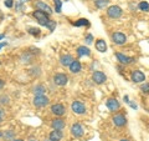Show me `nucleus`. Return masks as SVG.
Returning <instances> with one entry per match:
<instances>
[{
    "label": "nucleus",
    "instance_id": "obj_1",
    "mask_svg": "<svg viewBox=\"0 0 149 141\" xmlns=\"http://www.w3.org/2000/svg\"><path fill=\"white\" fill-rule=\"evenodd\" d=\"M123 14V10L122 8L118 6V5H112L107 9V16L111 18V19H118L122 16Z\"/></svg>",
    "mask_w": 149,
    "mask_h": 141
},
{
    "label": "nucleus",
    "instance_id": "obj_2",
    "mask_svg": "<svg viewBox=\"0 0 149 141\" xmlns=\"http://www.w3.org/2000/svg\"><path fill=\"white\" fill-rule=\"evenodd\" d=\"M32 16H34V18L36 19L37 23H39L40 25H44V26H45L46 23H47V21L50 20L49 14H46V13L41 11V10H35L34 13H32Z\"/></svg>",
    "mask_w": 149,
    "mask_h": 141
},
{
    "label": "nucleus",
    "instance_id": "obj_3",
    "mask_svg": "<svg viewBox=\"0 0 149 141\" xmlns=\"http://www.w3.org/2000/svg\"><path fill=\"white\" fill-rule=\"evenodd\" d=\"M71 110L73 114H76V115H83V114H86V106L83 102L81 101H73L72 104H71Z\"/></svg>",
    "mask_w": 149,
    "mask_h": 141
},
{
    "label": "nucleus",
    "instance_id": "obj_4",
    "mask_svg": "<svg viewBox=\"0 0 149 141\" xmlns=\"http://www.w3.org/2000/svg\"><path fill=\"white\" fill-rule=\"evenodd\" d=\"M32 102H34V105L36 107H45L50 104V99L46 95H35Z\"/></svg>",
    "mask_w": 149,
    "mask_h": 141
},
{
    "label": "nucleus",
    "instance_id": "obj_5",
    "mask_svg": "<svg viewBox=\"0 0 149 141\" xmlns=\"http://www.w3.org/2000/svg\"><path fill=\"white\" fill-rule=\"evenodd\" d=\"M106 80H107V75L103 71L96 70V71L92 73V81L97 84V85H102L103 82H106Z\"/></svg>",
    "mask_w": 149,
    "mask_h": 141
},
{
    "label": "nucleus",
    "instance_id": "obj_6",
    "mask_svg": "<svg viewBox=\"0 0 149 141\" xmlns=\"http://www.w3.org/2000/svg\"><path fill=\"white\" fill-rule=\"evenodd\" d=\"M112 41L116 45H124L127 43V36L122 31H116L112 34Z\"/></svg>",
    "mask_w": 149,
    "mask_h": 141
},
{
    "label": "nucleus",
    "instance_id": "obj_7",
    "mask_svg": "<svg viewBox=\"0 0 149 141\" xmlns=\"http://www.w3.org/2000/svg\"><path fill=\"white\" fill-rule=\"evenodd\" d=\"M116 58H117V61L122 65H129L132 63H136V59L134 58H130V56L124 55L123 53H116Z\"/></svg>",
    "mask_w": 149,
    "mask_h": 141
},
{
    "label": "nucleus",
    "instance_id": "obj_8",
    "mask_svg": "<svg viewBox=\"0 0 149 141\" xmlns=\"http://www.w3.org/2000/svg\"><path fill=\"white\" fill-rule=\"evenodd\" d=\"M130 80L136 84H141V82H144L146 75H144V73L141 71V70H133V71L130 73Z\"/></svg>",
    "mask_w": 149,
    "mask_h": 141
},
{
    "label": "nucleus",
    "instance_id": "obj_9",
    "mask_svg": "<svg viewBox=\"0 0 149 141\" xmlns=\"http://www.w3.org/2000/svg\"><path fill=\"white\" fill-rule=\"evenodd\" d=\"M83 134H85V129H83V126L81 124H73L71 126V135L73 136V137H76V139H80L83 136Z\"/></svg>",
    "mask_w": 149,
    "mask_h": 141
},
{
    "label": "nucleus",
    "instance_id": "obj_10",
    "mask_svg": "<svg viewBox=\"0 0 149 141\" xmlns=\"http://www.w3.org/2000/svg\"><path fill=\"white\" fill-rule=\"evenodd\" d=\"M68 81V78L66 74L63 73H57L54 75V82L56 84L57 86H65Z\"/></svg>",
    "mask_w": 149,
    "mask_h": 141
},
{
    "label": "nucleus",
    "instance_id": "obj_11",
    "mask_svg": "<svg viewBox=\"0 0 149 141\" xmlns=\"http://www.w3.org/2000/svg\"><path fill=\"white\" fill-rule=\"evenodd\" d=\"M112 121H113L114 126H117V128H123V126L127 125V117L123 114H116L113 116V119H112Z\"/></svg>",
    "mask_w": 149,
    "mask_h": 141
},
{
    "label": "nucleus",
    "instance_id": "obj_12",
    "mask_svg": "<svg viewBox=\"0 0 149 141\" xmlns=\"http://www.w3.org/2000/svg\"><path fill=\"white\" fill-rule=\"evenodd\" d=\"M106 106L108 107L109 111H113V112L118 111L120 109V104H119V101L116 97H109L108 100L106 101Z\"/></svg>",
    "mask_w": 149,
    "mask_h": 141
},
{
    "label": "nucleus",
    "instance_id": "obj_13",
    "mask_svg": "<svg viewBox=\"0 0 149 141\" xmlns=\"http://www.w3.org/2000/svg\"><path fill=\"white\" fill-rule=\"evenodd\" d=\"M35 6H36V10H41V11H44L46 14H49V15H51L54 11H52V9H51L50 5H47L45 1H41V0H36L35 1Z\"/></svg>",
    "mask_w": 149,
    "mask_h": 141
},
{
    "label": "nucleus",
    "instance_id": "obj_14",
    "mask_svg": "<svg viewBox=\"0 0 149 141\" xmlns=\"http://www.w3.org/2000/svg\"><path fill=\"white\" fill-rule=\"evenodd\" d=\"M51 112L56 116L61 117L62 115L66 114V107H65L62 104H54L52 106H51Z\"/></svg>",
    "mask_w": 149,
    "mask_h": 141
},
{
    "label": "nucleus",
    "instance_id": "obj_15",
    "mask_svg": "<svg viewBox=\"0 0 149 141\" xmlns=\"http://www.w3.org/2000/svg\"><path fill=\"white\" fill-rule=\"evenodd\" d=\"M65 126H66V123H65V120H62L61 117H57V119H54L51 121V128L54 130H63Z\"/></svg>",
    "mask_w": 149,
    "mask_h": 141
},
{
    "label": "nucleus",
    "instance_id": "obj_16",
    "mask_svg": "<svg viewBox=\"0 0 149 141\" xmlns=\"http://www.w3.org/2000/svg\"><path fill=\"white\" fill-rule=\"evenodd\" d=\"M73 56L72 55H70V54H65L62 55L61 58H60V64L62 65V66H70V65L72 64L73 61Z\"/></svg>",
    "mask_w": 149,
    "mask_h": 141
},
{
    "label": "nucleus",
    "instance_id": "obj_17",
    "mask_svg": "<svg viewBox=\"0 0 149 141\" xmlns=\"http://www.w3.org/2000/svg\"><path fill=\"white\" fill-rule=\"evenodd\" d=\"M63 137V134L61 130H52L49 134V140L50 141H60Z\"/></svg>",
    "mask_w": 149,
    "mask_h": 141
},
{
    "label": "nucleus",
    "instance_id": "obj_18",
    "mask_svg": "<svg viewBox=\"0 0 149 141\" xmlns=\"http://www.w3.org/2000/svg\"><path fill=\"white\" fill-rule=\"evenodd\" d=\"M70 69V71H71L72 74H78L82 70V65L80 63V60H73L72 64L68 66Z\"/></svg>",
    "mask_w": 149,
    "mask_h": 141
},
{
    "label": "nucleus",
    "instance_id": "obj_19",
    "mask_svg": "<svg viewBox=\"0 0 149 141\" xmlns=\"http://www.w3.org/2000/svg\"><path fill=\"white\" fill-rule=\"evenodd\" d=\"M77 55L80 56V58H82V56H90L91 55V50L87 48V46L82 45V46H78L77 50H76Z\"/></svg>",
    "mask_w": 149,
    "mask_h": 141
},
{
    "label": "nucleus",
    "instance_id": "obj_20",
    "mask_svg": "<svg viewBox=\"0 0 149 141\" xmlns=\"http://www.w3.org/2000/svg\"><path fill=\"white\" fill-rule=\"evenodd\" d=\"M95 46H96L97 51H100V53H106V50H107V44H106V41L103 39L96 40Z\"/></svg>",
    "mask_w": 149,
    "mask_h": 141
},
{
    "label": "nucleus",
    "instance_id": "obj_21",
    "mask_svg": "<svg viewBox=\"0 0 149 141\" xmlns=\"http://www.w3.org/2000/svg\"><path fill=\"white\" fill-rule=\"evenodd\" d=\"M32 91H34L35 95H45L46 92V87L44 85H41V84H37V85L34 86V89H32Z\"/></svg>",
    "mask_w": 149,
    "mask_h": 141
},
{
    "label": "nucleus",
    "instance_id": "obj_22",
    "mask_svg": "<svg viewBox=\"0 0 149 141\" xmlns=\"http://www.w3.org/2000/svg\"><path fill=\"white\" fill-rule=\"evenodd\" d=\"M20 59H21L22 63H26V64L27 63H31L32 61V54L31 53H27V51H26V53H24V54L21 55Z\"/></svg>",
    "mask_w": 149,
    "mask_h": 141
},
{
    "label": "nucleus",
    "instance_id": "obj_23",
    "mask_svg": "<svg viewBox=\"0 0 149 141\" xmlns=\"http://www.w3.org/2000/svg\"><path fill=\"white\" fill-rule=\"evenodd\" d=\"M73 25L74 26H90V21L87 20V19H85V18H82V19H78L77 21H74L73 23Z\"/></svg>",
    "mask_w": 149,
    "mask_h": 141
},
{
    "label": "nucleus",
    "instance_id": "obj_24",
    "mask_svg": "<svg viewBox=\"0 0 149 141\" xmlns=\"http://www.w3.org/2000/svg\"><path fill=\"white\" fill-rule=\"evenodd\" d=\"M109 4L108 0H95V5L98 9H104Z\"/></svg>",
    "mask_w": 149,
    "mask_h": 141
},
{
    "label": "nucleus",
    "instance_id": "obj_25",
    "mask_svg": "<svg viewBox=\"0 0 149 141\" xmlns=\"http://www.w3.org/2000/svg\"><path fill=\"white\" fill-rule=\"evenodd\" d=\"M54 4H55V11L60 14L61 13V8H62V1L61 0H54Z\"/></svg>",
    "mask_w": 149,
    "mask_h": 141
},
{
    "label": "nucleus",
    "instance_id": "obj_26",
    "mask_svg": "<svg viewBox=\"0 0 149 141\" xmlns=\"http://www.w3.org/2000/svg\"><path fill=\"white\" fill-rule=\"evenodd\" d=\"M138 8H139V10H142V11H149V4L147 1H141Z\"/></svg>",
    "mask_w": 149,
    "mask_h": 141
},
{
    "label": "nucleus",
    "instance_id": "obj_27",
    "mask_svg": "<svg viewBox=\"0 0 149 141\" xmlns=\"http://www.w3.org/2000/svg\"><path fill=\"white\" fill-rule=\"evenodd\" d=\"M29 34H31V35H34V36H39L40 34H41V30L39 29V27H29Z\"/></svg>",
    "mask_w": 149,
    "mask_h": 141
},
{
    "label": "nucleus",
    "instance_id": "obj_28",
    "mask_svg": "<svg viewBox=\"0 0 149 141\" xmlns=\"http://www.w3.org/2000/svg\"><path fill=\"white\" fill-rule=\"evenodd\" d=\"M45 26L47 27L50 31H54V30H55V27H56V21H54V20H49V21L45 24Z\"/></svg>",
    "mask_w": 149,
    "mask_h": 141
},
{
    "label": "nucleus",
    "instance_id": "obj_29",
    "mask_svg": "<svg viewBox=\"0 0 149 141\" xmlns=\"http://www.w3.org/2000/svg\"><path fill=\"white\" fill-rule=\"evenodd\" d=\"M3 137H5V139H8V140H14V131H11V130H9V131H5V133L3 134Z\"/></svg>",
    "mask_w": 149,
    "mask_h": 141
},
{
    "label": "nucleus",
    "instance_id": "obj_30",
    "mask_svg": "<svg viewBox=\"0 0 149 141\" xmlns=\"http://www.w3.org/2000/svg\"><path fill=\"white\" fill-rule=\"evenodd\" d=\"M9 101H10V99H9V96H6V95H1V96H0V104H3V105H8V104H9Z\"/></svg>",
    "mask_w": 149,
    "mask_h": 141
},
{
    "label": "nucleus",
    "instance_id": "obj_31",
    "mask_svg": "<svg viewBox=\"0 0 149 141\" xmlns=\"http://www.w3.org/2000/svg\"><path fill=\"white\" fill-rule=\"evenodd\" d=\"M141 90L143 94H149V82H144L141 86Z\"/></svg>",
    "mask_w": 149,
    "mask_h": 141
},
{
    "label": "nucleus",
    "instance_id": "obj_32",
    "mask_svg": "<svg viewBox=\"0 0 149 141\" xmlns=\"http://www.w3.org/2000/svg\"><path fill=\"white\" fill-rule=\"evenodd\" d=\"M85 41H86V44H87V45H90L92 41H93V36H92V34H87L86 37H85Z\"/></svg>",
    "mask_w": 149,
    "mask_h": 141
},
{
    "label": "nucleus",
    "instance_id": "obj_33",
    "mask_svg": "<svg viewBox=\"0 0 149 141\" xmlns=\"http://www.w3.org/2000/svg\"><path fill=\"white\" fill-rule=\"evenodd\" d=\"M4 4H5V6L9 8V9H11V8L14 6V1H13V0H5V1H4Z\"/></svg>",
    "mask_w": 149,
    "mask_h": 141
},
{
    "label": "nucleus",
    "instance_id": "obj_34",
    "mask_svg": "<svg viewBox=\"0 0 149 141\" xmlns=\"http://www.w3.org/2000/svg\"><path fill=\"white\" fill-rule=\"evenodd\" d=\"M129 105H130V107H132V109H134V110H137V109H138V106H137V104H134V102H132V101H130V102H129Z\"/></svg>",
    "mask_w": 149,
    "mask_h": 141
},
{
    "label": "nucleus",
    "instance_id": "obj_35",
    "mask_svg": "<svg viewBox=\"0 0 149 141\" xmlns=\"http://www.w3.org/2000/svg\"><path fill=\"white\" fill-rule=\"evenodd\" d=\"M123 100H124V102H125V104H129V102H130V100H129L128 95H124V96H123Z\"/></svg>",
    "mask_w": 149,
    "mask_h": 141
},
{
    "label": "nucleus",
    "instance_id": "obj_36",
    "mask_svg": "<svg viewBox=\"0 0 149 141\" xmlns=\"http://www.w3.org/2000/svg\"><path fill=\"white\" fill-rule=\"evenodd\" d=\"M3 119H4V112H3L1 109H0V124L3 123Z\"/></svg>",
    "mask_w": 149,
    "mask_h": 141
},
{
    "label": "nucleus",
    "instance_id": "obj_37",
    "mask_svg": "<svg viewBox=\"0 0 149 141\" xmlns=\"http://www.w3.org/2000/svg\"><path fill=\"white\" fill-rule=\"evenodd\" d=\"M4 85H5V81H4V80H1V79H0V90H1V89L4 87Z\"/></svg>",
    "mask_w": 149,
    "mask_h": 141
},
{
    "label": "nucleus",
    "instance_id": "obj_38",
    "mask_svg": "<svg viewBox=\"0 0 149 141\" xmlns=\"http://www.w3.org/2000/svg\"><path fill=\"white\" fill-rule=\"evenodd\" d=\"M6 45H8V43H5V41L1 43V44H0V50H1V48H4V46H6Z\"/></svg>",
    "mask_w": 149,
    "mask_h": 141
},
{
    "label": "nucleus",
    "instance_id": "obj_39",
    "mask_svg": "<svg viewBox=\"0 0 149 141\" xmlns=\"http://www.w3.org/2000/svg\"><path fill=\"white\" fill-rule=\"evenodd\" d=\"M5 37V34H0V40H3Z\"/></svg>",
    "mask_w": 149,
    "mask_h": 141
},
{
    "label": "nucleus",
    "instance_id": "obj_40",
    "mask_svg": "<svg viewBox=\"0 0 149 141\" xmlns=\"http://www.w3.org/2000/svg\"><path fill=\"white\" fill-rule=\"evenodd\" d=\"M13 141H24V140H21V139H14Z\"/></svg>",
    "mask_w": 149,
    "mask_h": 141
},
{
    "label": "nucleus",
    "instance_id": "obj_41",
    "mask_svg": "<svg viewBox=\"0 0 149 141\" xmlns=\"http://www.w3.org/2000/svg\"><path fill=\"white\" fill-rule=\"evenodd\" d=\"M119 141H130V140H128V139H122V140H119Z\"/></svg>",
    "mask_w": 149,
    "mask_h": 141
},
{
    "label": "nucleus",
    "instance_id": "obj_42",
    "mask_svg": "<svg viewBox=\"0 0 149 141\" xmlns=\"http://www.w3.org/2000/svg\"><path fill=\"white\" fill-rule=\"evenodd\" d=\"M3 134H4V133H1V131H0V137H1V136H3Z\"/></svg>",
    "mask_w": 149,
    "mask_h": 141
},
{
    "label": "nucleus",
    "instance_id": "obj_43",
    "mask_svg": "<svg viewBox=\"0 0 149 141\" xmlns=\"http://www.w3.org/2000/svg\"><path fill=\"white\" fill-rule=\"evenodd\" d=\"M29 141H35V140H29Z\"/></svg>",
    "mask_w": 149,
    "mask_h": 141
}]
</instances>
